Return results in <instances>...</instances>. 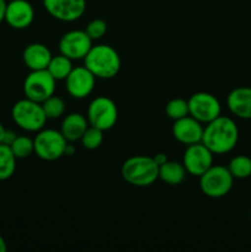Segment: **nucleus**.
I'll use <instances>...</instances> for the list:
<instances>
[{"mask_svg":"<svg viewBox=\"0 0 251 252\" xmlns=\"http://www.w3.org/2000/svg\"><path fill=\"white\" fill-rule=\"evenodd\" d=\"M203 129L204 126L188 115L186 117L174 121L172 135L177 142L187 147V145L202 142Z\"/></svg>","mask_w":251,"mask_h":252,"instance_id":"nucleus-15","label":"nucleus"},{"mask_svg":"<svg viewBox=\"0 0 251 252\" xmlns=\"http://www.w3.org/2000/svg\"><path fill=\"white\" fill-rule=\"evenodd\" d=\"M84 65L96 79H112L121 70V57L118 52L108 44H96L91 47L84 58Z\"/></svg>","mask_w":251,"mask_h":252,"instance_id":"nucleus-2","label":"nucleus"},{"mask_svg":"<svg viewBox=\"0 0 251 252\" xmlns=\"http://www.w3.org/2000/svg\"><path fill=\"white\" fill-rule=\"evenodd\" d=\"M121 175L132 186L147 187L159 180V165L153 157L134 155L123 162Z\"/></svg>","mask_w":251,"mask_h":252,"instance_id":"nucleus-3","label":"nucleus"},{"mask_svg":"<svg viewBox=\"0 0 251 252\" xmlns=\"http://www.w3.org/2000/svg\"><path fill=\"white\" fill-rule=\"evenodd\" d=\"M89 125L98 129L110 130L118 120V108L115 101L106 96H97L90 102L86 112Z\"/></svg>","mask_w":251,"mask_h":252,"instance_id":"nucleus-7","label":"nucleus"},{"mask_svg":"<svg viewBox=\"0 0 251 252\" xmlns=\"http://www.w3.org/2000/svg\"><path fill=\"white\" fill-rule=\"evenodd\" d=\"M6 0H0V24L5 21V10H6Z\"/></svg>","mask_w":251,"mask_h":252,"instance_id":"nucleus-30","label":"nucleus"},{"mask_svg":"<svg viewBox=\"0 0 251 252\" xmlns=\"http://www.w3.org/2000/svg\"><path fill=\"white\" fill-rule=\"evenodd\" d=\"M34 154L44 161H56L64 157L68 144L61 130L42 128L33 138Z\"/></svg>","mask_w":251,"mask_h":252,"instance_id":"nucleus-6","label":"nucleus"},{"mask_svg":"<svg viewBox=\"0 0 251 252\" xmlns=\"http://www.w3.org/2000/svg\"><path fill=\"white\" fill-rule=\"evenodd\" d=\"M165 113L167 117L171 118L172 121H177L180 118H184L189 115L188 112V101L185 98H172L165 106Z\"/></svg>","mask_w":251,"mask_h":252,"instance_id":"nucleus-25","label":"nucleus"},{"mask_svg":"<svg viewBox=\"0 0 251 252\" xmlns=\"http://www.w3.org/2000/svg\"><path fill=\"white\" fill-rule=\"evenodd\" d=\"M186 175L187 171L182 162L167 160L159 166V179L170 186L181 185L186 179Z\"/></svg>","mask_w":251,"mask_h":252,"instance_id":"nucleus-19","label":"nucleus"},{"mask_svg":"<svg viewBox=\"0 0 251 252\" xmlns=\"http://www.w3.org/2000/svg\"><path fill=\"white\" fill-rule=\"evenodd\" d=\"M234 179L244 180L251 176V158L246 155H236L226 166Z\"/></svg>","mask_w":251,"mask_h":252,"instance_id":"nucleus-22","label":"nucleus"},{"mask_svg":"<svg viewBox=\"0 0 251 252\" xmlns=\"http://www.w3.org/2000/svg\"><path fill=\"white\" fill-rule=\"evenodd\" d=\"M46 11L62 22H74L86 10V0H43Z\"/></svg>","mask_w":251,"mask_h":252,"instance_id":"nucleus-12","label":"nucleus"},{"mask_svg":"<svg viewBox=\"0 0 251 252\" xmlns=\"http://www.w3.org/2000/svg\"><path fill=\"white\" fill-rule=\"evenodd\" d=\"M9 147L16 157V159H26L34 153L33 139L27 137V135H17Z\"/></svg>","mask_w":251,"mask_h":252,"instance_id":"nucleus-23","label":"nucleus"},{"mask_svg":"<svg viewBox=\"0 0 251 252\" xmlns=\"http://www.w3.org/2000/svg\"><path fill=\"white\" fill-rule=\"evenodd\" d=\"M153 158H154L155 162H157L159 166H160V165L164 164V162H166L167 160H169V158H167L166 154H164V153H157V154H155Z\"/></svg>","mask_w":251,"mask_h":252,"instance_id":"nucleus-29","label":"nucleus"},{"mask_svg":"<svg viewBox=\"0 0 251 252\" xmlns=\"http://www.w3.org/2000/svg\"><path fill=\"white\" fill-rule=\"evenodd\" d=\"M11 117L15 125L25 132L37 133L44 128L47 117L42 103L25 97L16 101L11 108Z\"/></svg>","mask_w":251,"mask_h":252,"instance_id":"nucleus-4","label":"nucleus"},{"mask_svg":"<svg viewBox=\"0 0 251 252\" xmlns=\"http://www.w3.org/2000/svg\"><path fill=\"white\" fill-rule=\"evenodd\" d=\"M93 46V39L88 36L85 30H71L61 37L58 48L59 53L71 61H80L85 58Z\"/></svg>","mask_w":251,"mask_h":252,"instance_id":"nucleus-10","label":"nucleus"},{"mask_svg":"<svg viewBox=\"0 0 251 252\" xmlns=\"http://www.w3.org/2000/svg\"><path fill=\"white\" fill-rule=\"evenodd\" d=\"M214 154L202 142L187 145L182 158V164L187 174L199 177L213 165Z\"/></svg>","mask_w":251,"mask_h":252,"instance_id":"nucleus-11","label":"nucleus"},{"mask_svg":"<svg viewBox=\"0 0 251 252\" xmlns=\"http://www.w3.org/2000/svg\"><path fill=\"white\" fill-rule=\"evenodd\" d=\"M16 157L9 145L0 144V181H6L16 171Z\"/></svg>","mask_w":251,"mask_h":252,"instance_id":"nucleus-21","label":"nucleus"},{"mask_svg":"<svg viewBox=\"0 0 251 252\" xmlns=\"http://www.w3.org/2000/svg\"><path fill=\"white\" fill-rule=\"evenodd\" d=\"M239 140V128L235 121L226 116H218L204 125L202 143L214 155L230 153Z\"/></svg>","mask_w":251,"mask_h":252,"instance_id":"nucleus-1","label":"nucleus"},{"mask_svg":"<svg viewBox=\"0 0 251 252\" xmlns=\"http://www.w3.org/2000/svg\"><path fill=\"white\" fill-rule=\"evenodd\" d=\"M89 122L86 116L81 115L79 112H73L66 115L63 118V122L61 126V132L66 142L74 143L76 140H80L85 130L89 128Z\"/></svg>","mask_w":251,"mask_h":252,"instance_id":"nucleus-18","label":"nucleus"},{"mask_svg":"<svg viewBox=\"0 0 251 252\" xmlns=\"http://www.w3.org/2000/svg\"><path fill=\"white\" fill-rule=\"evenodd\" d=\"M234 177L226 166L212 165L199 176V189L209 198H221L231 191Z\"/></svg>","mask_w":251,"mask_h":252,"instance_id":"nucleus-5","label":"nucleus"},{"mask_svg":"<svg viewBox=\"0 0 251 252\" xmlns=\"http://www.w3.org/2000/svg\"><path fill=\"white\" fill-rule=\"evenodd\" d=\"M189 116L202 125H207L221 115V105L218 98L209 93H196L188 98Z\"/></svg>","mask_w":251,"mask_h":252,"instance_id":"nucleus-9","label":"nucleus"},{"mask_svg":"<svg viewBox=\"0 0 251 252\" xmlns=\"http://www.w3.org/2000/svg\"><path fill=\"white\" fill-rule=\"evenodd\" d=\"M5 130H6V128L4 127V126L0 123V144L2 143V139H4V134H5Z\"/></svg>","mask_w":251,"mask_h":252,"instance_id":"nucleus-33","label":"nucleus"},{"mask_svg":"<svg viewBox=\"0 0 251 252\" xmlns=\"http://www.w3.org/2000/svg\"><path fill=\"white\" fill-rule=\"evenodd\" d=\"M47 120H57L65 113V102L59 96L52 95L42 102Z\"/></svg>","mask_w":251,"mask_h":252,"instance_id":"nucleus-24","label":"nucleus"},{"mask_svg":"<svg viewBox=\"0 0 251 252\" xmlns=\"http://www.w3.org/2000/svg\"><path fill=\"white\" fill-rule=\"evenodd\" d=\"M6 250H7L6 243H5L4 238H2V236L0 235V252H5Z\"/></svg>","mask_w":251,"mask_h":252,"instance_id":"nucleus-32","label":"nucleus"},{"mask_svg":"<svg viewBox=\"0 0 251 252\" xmlns=\"http://www.w3.org/2000/svg\"><path fill=\"white\" fill-rule=\"evenodd\" d=\"M51 49L43 43H31L22 52V61L30 70H43L51 62Z\"/></svg>","mask_w":251,"mask_h":252,"instance_id":"nucleus-17","label":"nucleus"},{"mask_svg":"<svg viewBox=\"0 0 251 252\" xmlns=\"http://www.w3.org/2000/svg\"><path fill=\"white\" fill-rule=\"evenodd\" d=\"M73 68V61L70 58L63 56V54H58V56L52 57L51 62L47 66V70L57 81H59L65 80Z\"/></svg>","mask_w":251,"mask_h":252,"instance_id":"nucleus-20","label":"nucleus"},{"mask_svg":"<svg viewBox=\"0 0 251 252\" xmlns=\"http://www.w3.org/2000/svg\"><path fill=\"white\" fill-rule=\"evenodd\" d=\"M34 20V9L27 0H11L6 4L5 22L14 30H25Z\"/></svg>","mask_w":251,"mask_h":252,"instance_id":"nucleus-14","label":"nucleus"},{"mask_svg":"<svg viewBox=\"0 0 251 252\" xmlns=\"http://www.w3.org/2000/svg\"><path fill=\"white\" fill-rule=\"evenodd\" d=\"M226 106L235 117L251 120V88L240 86L229 93Z\"/></svg>","mask_w":251,"mask_h":252,"instance_id":"nucleus-16","label":"nucleus"},{"mask_svg":"<svg viewBox=\"0 0 251 252\" xmlns=\"http://www.w3.org/2000/svg\"><path fill=\"white\" fill-rule=\"evenodd\" d=\"M57 80L49 74L47 69L43 70H30L29 75L25 78L24 89L25 97L42 103L49 96L56 93Z\"/></svg>","mask_w":251,"mask_h":252,"instance_id":"nucleus-8","label":"nucleus"},{"mask_svg":"<svg viewBox=\"0 0 251 252\" xmlns=\"http://www.w3.org/2000/svg\"><path fill=\"white\" fill-rule=\"evenodd\" d=\"M17 137L16 133L11 129H6L5 130V134H4V139H2V144H6L10 145L12 142L15 140V138Z\"/></svg>","mask_w":251,"mask_h":252,"instance_id":"nucleus-28","label":"nucleus"},{"mask_svg":"<svg viewBox=\"0 0 251 252\" xmlns=\"http://www.w3.org/2000/svg\"><path fill=\"white\" fill-rule=\"evenodd\" d=\"M85 32L93 41L100 39L102 38V37L105 36L106 32H107V24H106L105 20L102 19H94L86 25Z\"/></svg>","mask_w":251,"mask_h":252,"instance_id":"nucleus-27","label":"nucleus"},{"mask_svg":"<svg viewBox=\"0 0 251 252\" xmlns=\"http://www.w3.org/2000/svg\"><path fill=\"white\" fill-rule=\"evenodd\" d=\"M75 150H76L75 145L71 144V143L68 142V144H66V147H65V153H64V155H68V157H71V155L75 154Z\"/></svg>","mask_w":251,"mask_h":252,"instance_id":"nucleus-31","label":"nucleus"},{"mask_svg":"<svg viewBox=\"0 0 251 252\" xmlns=\"http://www.w3.org/2000/svg\"><path fill=\"white\" fill-rule=\"evenodd\" d=\"M81 145L88 150H95L100 148V145L103 142V130L98 129V128L89 126L88 129L83 134L80 139Z\"/></svg>","mask_w":251,"mask_h":252,"instance_id":"nucleus-26","label":"nucleus"},{"mask_svg":"<svg viewBox=\"0 0 251 252\" xmlns=\"http://www.w3.org/2000/svg\"><path fill=\"white\" fill-rule=\"evenodd\" d=\"M95 83V75L85 65L76 66L66 76L65 89L73 98L83 100L93 93Z\"/></svg>","mask_w":251,"mask_h":252,"instance_id":"nucleus-13","label":"nucleus"}]
</instances>
